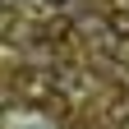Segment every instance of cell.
I'll return each mask as SVG.
<instances>
[{
	"label": "cell",
	"instance_id": "1",
	"mask_svg": "<svg viewBox=\"0 0 129 129\" xmlns=\"http://www.w3.org/2000/svg\"><path fill=\"white\" fill-rule=\"evenodd\" d=\"M111 28H115V32H129V14H115V19H111Z\"/></svg>",
	"mask_w": 129,
	"mask_h": 129
}]
</instances>
